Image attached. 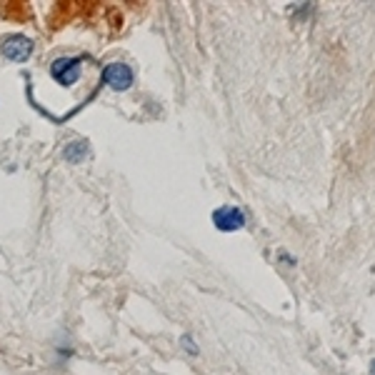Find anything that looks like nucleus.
Segmentation results:
<instances>
[{"instance_id": "nucleus-6", "label": "nucleus", "mask_w": 375, "mask_h": 375, "mask_svg": "<svg viewBox=\"0 0 375 375\" xmlns=\"http://www.w3.org/2000/svg\"><path fill=\"white\" fill-rule=\"evenodd\" d=\"M180 350H183L185 356H191V358H195L200 350H198V345H195V340H193V336H180Z\"/></svg>"}, {"instance_id": "nucleus-1", "label": "nucleus", "mask_w": 375, "mask_h": 375, "mask_svg": "<svg viewBox=\"0 0 375 375\" xmlns=\"http://www.w3.org/2000/svg\"><path fill=\"white\" fill-rule=\"evenodd\" d=\"M100 80H103L108 88H113V90L123 93V90H128V88H133V83H135V73H133V68L128 66V63L113 60V63H106V66H103Z\"/></svg>"}, {"instance_id": "nucleus-8", "label": "nucleus", "mask_w": 375, "mask_h": 375, "mask_svg": "<svg viewBox=\"0 0 375 375\" xmlns=\"http://www.w3.org/2000/svg\"><path fill=\"white\" fill-rule=\"evenodd\" d=\"M368 373H370V375H375V358H373V360H370V368H368Z\"/></svg>"}, {"instance_id": "nucleus-4", "label": "nucleus", "mask_w": 375, "mask_h": 375, "mask_svg": "<svg viewBox=\"0 0 375 375\" xmlns=\"http://www.w3.org/2000/svg\"><path fill=\"white\" fill-rule=\"evenodd\" d=\"M213 225L223 233H235L245 225V213L238 205H220L213 211Z\"/></svg>"}, {"instance_id": "nucleus-2", "label": "nucleus", "mask_w": 375, "mask_h": 375, "mask_svg": "<svg viewBox=\"0 0 375 375\" xmlns=\"http://www.w3.org/2000/svg\"><path fill=\"white\" fill-rule=\"evenodd\" d=\"M0 55L6 60H10V63H26L33 55V40L20 33L6 35V38L0 40Z\"/></svg>"}, {"instance_id": "nucleus-7", "label": "nucleus", "mask_w": 375, "mask_h": 375, "mask_svg": "<svg viewBox=\"0 0 375 375\" xmlns=\"http://www.w3.org/2000/svg\"><path fill=\"white\" fill-rule=\"evenodd\" d=\"M280 256V260H285V265H296V258H290L288 253H278Z\"/></svg>"}, {"instance_id": "nucleus-5", "label": "nucleus", "mask_w": 375, "mask_h": 375, "mask_svg": "<svg viewBox=\"0 0 375 375\" xmlns=\"http://www.w3.org/2000/svg\"><path fill=\"white\" fill-rule=\"evenodd\" d=\"M88 155H90V145H88L86 140H70V143H66V148H63V158H66L68 163H83Z\"/></svg>"}, {"instance_id": "nucleus-3", "label": "nucleus", "mask_w": 375, "mask_h": 375, "mask_svg": "<svg viewBox=\"0 0 375 375\" xmlns=\"http://www.w3.org/2000/svg\"><path fill=\"white\" fill-rule=\"evenodd\" d=\"M80 68H83L80 58H55L53 63H50V78H53L58 86L70 88L80 80Z\"/></svg>"}]
</instances>
